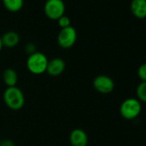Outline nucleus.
I'll return each mask as SVG.
<instances>
[{"label":"nucleus","mask_w":146,"mask_h":146,"mask_svg":"<svg viewBox=\"0 0 146 146\" xmlns=\"http://www.w3.org/2000/svg\"><path fill=\"white\" fill-rule=\"evenodd\" d=\"M71 146H87L89 139L87 133L80 128L72 130L69 137Z\"/></svg>","instance_id":"obj_7"},{"label":"nucleus","mask_w":146,"mask_h":146,"mask_svg":"<svg viewBox=\"0 0 146 146\" xmlns=\"http://www.w3.org/2000/svg\"><path fill=\"white\" fill-rule=\"evenodd\" d=\"M137 76L141 82H146V63L139 65L137 69Z\"/></svg>","instance_id":"obj_14"},{"label":"nucleus","mask_w":146,"mask_h":146,"mask_svg":"<svg viewBox=\"0 0 146 146\" xmlns=\"http://www.w3.org/2000/svg\"><path fill=\"white\" fill-rule=\"evenodd\" d=\"M48 61L47 57L44 53L40 52H35L34 53L29 55L26 65L32 74L40 75L46 72Z\"/></svg>","instance_id":"obj_2"},{"label":"nucleus","mask_w":146,"mask_h":146,"mask_svg":"<svg viewBox=\"0 0 146 146\" xmlns=\"http://www.w3.org/2000/svg\"><path fill=\"white\" fill-rule=\"evenodd\" d=\"M2 2L5 7L11 12L19 11L24 4L23 0H2Z\"/></svg>","instance_id":"obj_12"},{"label":"nucleus","mask_w":146,"mask_h":146,"mask_svg":"<svg viewBox=\"0 0 146 146\" xmlns=\"http://www.w3.org/2000/svg\"><path fill=\"white\" fill-rule=\"evenodd\" d=\"M142 105L137 98L125 99L119 107L120 115L127 120L136 119L141 113Z\"/></svg>","instance_id":"obj_3"},{"label":"nucleus","mask_w":146,"mask_h":146,"mask_svg":"<svg viewBox=\"0 0 146 146\" xmlns=\"http://www.w3.org/2000/svg\"><path fill=\"white\" fill-rule=\"evenodd\" d=\"M3 46H3V42H2V38H1V36H0V52H1Z\"/></svg>","instance_id":"obj_18"},{"label":"nucleus","mask_w":146,"mask_h":146,"mask_svg":"<svg viewBox=\"0 0 146 146\" xmlns=\"http://www.w3.org/2000/svg\"><path fill=\"white\" fill-rule=\"evenodd\" d=\"M26 52H27L29 55L32 54V53H34L35 52H36V51H35V46L34 44H32V43L27 44V46H26Z\"/></svg>","instance_id":"obj_16"},{"label":"nucleus","mask_w":146,"mask_h":146,"mask_svg":"<svg viewBox=\"0 0 146 146\" xmlns=\"http://www.w3.org/2000/svg\"><path fill=\"white\" fill-rule=\"evenodd\" d=\"M0 143H1V138H0Z\"/></svg>","instance_id":"obj_19"},{"label":"nucleus","mask_w":146,"mask_h":146,"mask_svg":"<svg viewBox=\"0 0 146 146\" xmlns=\"http://www.w3.org/2000/svg\"><path fill=\"white\" fill-rule=\"evenodd\" d=\"M57 21H58V25H59V27L61 29H64V28H67V27L70 26V19L65 15L59 17Z\"/></svg>","instance_id":"obj_15"},{"label":"nucleus","mask_w":146,"mask_h":146,"mask_svg":"<svg viewBox=\"0 0 146 146\" xmlns=\"http://www.w3.org/2000/svg\"><path fill=\"white\" fill-rule=\"evenodd\" d=\"M78 34L76 29L72 26L61 29L58 35V44L60 47L64 49L70 48L77 41Z\"/></svg>","instance_id":"obj_5"},{"label":"nucleus","mask_w":146,"mask_h":146,"mask_svg":"<svg viewBox=\"0 0 146 146\" xmlns=\"http://www.w3.org/2000/svg\"><path fill=\"white\" fill-rule=\"evenodd\" d=\"M4 102L10 109L17 111L23 108L25 97L23 91L18 87H7L4 92Z\"/></svg>","instance_id":"obj_1"},{"label":"nucleus","mask_w":146,"mask_h":146,"mask_svg":"<svg viewBox=\"0 0 146 146\" xmlns=\"http://www.w3.org/2000/svg\"><path fill=\"white\" fill-rule=\"evenodd\" d=\"M44 11L49 19L58 20L64 15V2L63 0H46L44 5Z\"/></svg>","instance_id":"obj_4"},{"label":"nucleus","mask_w":146,"mask_h":146,"mask_svg":"<svg viewBox=\"0 0 146 146\" xmlns=\"http://www.w3.org/2000/svg\"><path fill=\"white\" fill-rule=\"evenodd\" d=\"M65 69V63L60 58H54L48 61L46 72L52 77L61 75Z\"/></svg>","instance_id":"obj_8"},{"label":"nucleus","mask_w":146,"mask_h":146,"mask_svg":"<svg viewBox=\"0 0 146 146\" xmlns=\"http://www.w3.org/2000/svg\"><path fill=\"white\" fill-rule=\"evenodd\" d=\"M131 11L138 19L146 18V0H131Z\"/></svg>","instance_id":"obj_9"},{"label":"nucleus","mask_w":146,"mask_h":146,"mask_svg":"<svg viewBox=\"0 0 146 146\" xmlns=\"http://www.w3.org/2000/svg\"><path fill=\"white\" fill-rule=\"evenodd\" d=\"M0 146H15V143L12 140L5 139V140H1Z\"/></svg>","instance_id":"obj_17"},{"label":"nucleus","mask_w":146,"mask_h":146,"mask_svg":"<svg viewBox=\"0 0 146 146\" xmlns=\"http://www.w3.org/2000/svg\"><path fill=\"white\" fill-rule=\"evenodd\" d=\"M2 78L5 84L7 87H14L17 86L18 77L17 71L12 68H7L4 70L2 74Z\"/></svg>","instance_id":"obj_10"},{"label":"nucleus","mask_w":146,"mask_h":146,"mask_svg":"<svg viewBox=\"0 0 146 146\" xmlns=\"http://www.w3.org/2000/svg\"><path fill=\"white\" fill-rule=\"evenodd\" d=\"M1 38H2L3 46L10 48L16 46L20 41V36L15 31H8L5 33L3 36H1Z\"/></svg>","instance_id":"obj_11"},{"label":"nucleus","mask_w":146,"mask_h":146,"mask_svg":"<svg viewBox=\"0 0 146 146\" xmlns=\"http://www.w3.org/2000/svg\"><path fill=\"white\" fill-rule=\"evenodd\" d=\"M94 89L102 94H109L114 89L113 80L107 75H99L93 81Z\"/></svg>","instance_id":"obj_6"},{"label":"nucleus","mask_w":146,"mask_h":146,"mask_svg":"<svg viewBox=\"0 0 146 146\" xmlns=\"http://www.w3.org/2000/svg\"><path fill=\"white\" fill-rule=\"evenodd\" d=\"M137 99L141 102L146 103V82H141L136 90Z\"/></svg>","instance_id":"obj_13"}]
</instances>
